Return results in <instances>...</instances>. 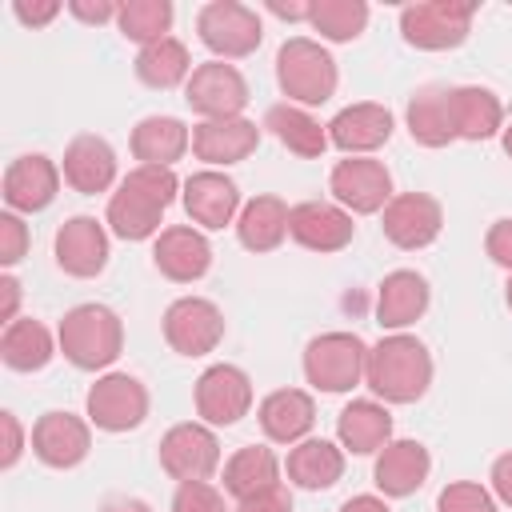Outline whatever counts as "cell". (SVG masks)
<instances>
[{
  "mask_svg": "<svg viewBox=\"0 0 512 512\" xmlns=\"http://www.w3.org/2000/svg\"><path fill=\"white\" fill-rule=\"evenodd\" d=\"M92 448V428L76 412H44L32 424V452L48 468H76Z\"/></svg>",
  "mask_w": 512,
  "mask_h": 512,
  "instance_id": "21",
  "label": "cell"
},
{
  "mask_svg": "<svg viewBox=\"0 0 512 512\" xmlns=\"http://www.w3.org/2000/svg\"><path fill=\"white\" fill-rule=\"evenodd\" d=\"M452 124H456V140H492L496 132H504V104L492 88L480 84H460L452 88Z\"/></svg>",
  "mask_w": 512,
  "mask_h": 512,
  "instance_id": "29",
  "label": "cell"
},
{
  "mask_svg": "<svg viewBox=\"0 0 512 512\" xmlns=\"http://www.w3.org/2000/svg\"><path fill=\"white\" fill-rule=\"evenodd\" d=\"M236 512H292V492L280 480V484H272V488H264L256 496L236 500Z\"/></svg>",
  "mask_w": 512,
  "mask_h": 512,
  "instance_id": "42",
  "label": "cell"
},
{
  "mask_svg": "<svg viewBox=\"0 0 512 512\" xmlns=\"http://www.w3.org/2000/svg\"><path fill=\"white\" fill-rule=\"evenodd\" d=\"M184 184L176 180L172 168H152V164H136L120 184L116 192L108 196V212H104V224L112 236L120 240H156L164 228V212L168 204L176 200Z\"/></svg>",
  "mask_w": 512,
  "mask_h": 512,
  "instance_id": "1",
  "label": "cell"
},
{
  "mask_svg": "<svg viewBox=\"0 0 512 512\" xmlns=\"http://www.w3.org/2000/svg\"><path fill=\"white\" fill-rule=\"evenodd\" d=\"M52 252H56V264L76 276V280H92L104 272L108 264V228L96 220V216H72L56 228V240H52Z\"/></svg>",
  "mask_w": 512,
  "mask_h": 512,
  "instance_id": "16",
  "label": "cell"
},
{
  "mask_svg": "<svg viewBox=\"0 0 512 512\" xmlns=\"http://www.w3.org/2000/svg\"><path fill=\"white\" fill-rule=\"evenodd\" d=\"M264 128L288 148V152H296V156H304V160H316V156H324V148H328V124H320L308 108H300V104H272L268 108V116H264Z\"/></svg>",
  "mask_w": 512,
  "mask_h": 512,
  "instance_id": "33",
  "label": "cell"
},
{
  "mask_svg": "<svg viewBox=\"0 0 512 512\" xmlns=\"http://www.w3.org/2000/svg\"><path fill=\"white\" fill-rule=\"evenodd\" d=\"M184 212L192 224L216 232L224 224H232L240 216V188L232 176H224L220 168H200L184 180Z\"/></svg>",
  "mask_w": 512,
  "mask_h": 512,
  "instance_id": "17",
  "label": "cell"
},
{
  "mask_svg": "<svg viewBox=\"0 0 512 512\" xmlns=\"http://www.w3.org/2000/svg\"><path fill=\"white\" fill-rule=\"evenodd\" d=\"M288 236L308 252H340L352 244L356 224L352 212H344L332 200H304L288 212Z\"/></svg>",
  "mask_w": 512,
  "mask_h": 512,
  "instance_id": "15",
  "label": "cell"
},
{
  "mask_svg": "<svg viewBox=\"0 0 512 512\" xmlns=\"http://www.w3.org/2000/svg\"><path fill=\"white\" fill-rule=\"evenodd\" d=\"M268 12L280 20H308L312 16V0H268Z\"/></svg>",
  "mask_w": 512,
  "mask_h": 512,
  "instance_id": "49",
  "label": "cell"
},
{
  "mask_svg": "<svg viewBox=\"0 0 512 512\" xmlns=\"http://www.w3.org/2000/svg\"><path fill=\"white\" fill-rule=\"evenodd\" d=\"M184 100L196 116L204 120H224V116H244L248 104V80L240 76L236 64L228 60H208L196 64L188 84H184Z\"/></svg>",
  "mask_w": 512,
  "mask_h": 512,
  "instance_id": "12",
  "label": "cell"
},
{
  "mask_svg": "<svg viewBox=\"0 0 512 512\" xmlns=\"http://www.w3.org/2000/svg\"><path fill=\"white\" fill-rule=\"evenodd\" d=\"M284 472L296 488H308V492H324L332 488L340 476H344V448L324 440V436H308L300 444L288 448V460H284Z\"/></svg>",
  "mask_w": 512,
  "mask_h": 512,
  "instance_id": "28",
  "label": "cell"
},
{
  "mask_svg": "<svg viewBox=\"0 0 512 512\" xmlns=\"http://www.w3.org/2000/svg\"><path fill=\"white\" fill-rule=\"evenodd\" d=\"M60 172H64V180H68L72 192H84V196L108 192L116 184V148L104 136L84 132V136H76L64 148Z\"/></svg>",
  "mask_w": 512,
  "mask_h": 512,
  "instance_id": "23",
  "label": "cell"
},
{
  "mask_svg": "<svg viewBox=\"0 0 512 512\" xmlns=\"http://www.w3.org/2000/svg\"><path fill=\"white\" fill-rule=\"evenodd\" d=\"M388 140H392V112L376 100L348 104L328 120V144H336L348 156H368Z\"/></svg>",
  "mask_w": 512,
  "mask_h": 512,
  "instance_id": "22",
  "label": "cell"
},
{
  "mask_svg": "<svg viewBox=\"0 0 512 512\" xmlns=\"http://www.w3.org/2000/svg\"><path fill=\"white\" fill-rule=\"evenodd\" d=\"M472 16V0H416L400 8V36L420 52H448L468 40Z\"/></svg>",
  "mask_w": 512,
  "mask_h": 512,
  "instance_id": "5",
  "label": "cell"
},
{
  "mask_svg": "<svg viewBox=\"0 0 512 512\" xmlns=\"http://www.w3.org/2000/svg\"><path fill=\"white\" fill-rule=\"evenodd\" d=\"M28 252V224L20 220V212H0V264L12 268L20 264Z\"/></svg>",
  "mask_w": 512,
  "mask_h": 512,
  "instance_id": "41",
  "label": "cell"
},
{
  "mask_svg": "<svg viewBox=\"0 0 512 512\" xmlns=\"http://www.w3.org/2000/svg\"><path fill=\"white\" fill-rule=\"evenodd\" d=\"M504 300H508V308H512V272H508V288H504Z\"/></svg>",
  "mask_w": 512,
  "mask_h": 512,
  "instance_id": "53",
  "label": "cell"
},
{
  "mask_svg": "<svg viewBox=\"0 0 512 512\" xmlns=\"http://www.w3.org/2000/svg\"><path fill=\"white\" fill-rule=\"evenodd\" d=\"M160 468L188 484V480H208L220 468V440L204 420H184L172 424L160 436Z\"/></svg>",
  "mask_w": 512,
  "mask_h": 512,
  "instance_id": "11",
  "label": "cell"
},
{
  "mask_svg": "<svg viewBox=\"0 0 512 512\" xmlns=\"http://www.w3.org/2000/svg\"><path fill=\"white\" fill-rule=\"evenodd\" d=\"M340 512H392V508H388L380 496H368V492H364V496L344 500V504H340Z\"/></svg>",
  "mask_w": 512,
  "mask_h": 512,
  "instance_id": "50",
  "label": "cell"
},
{
  "mask_svg": "<svg viewBox=\"0 0 512 512\" xmlns=\"http://www.w3.org/2000/svg\"><path fill=\"white\" fill-rule=\"evenodd\" d=\"M172 512H228V504H224V492L216 484L188 480V484H176Z\"/></svg>",
  "mask_w": 512,
  "mask_h": 512,
  "instance_id": "40",
  "label": "cell"
},
{
  "mask_svg": "<svg viewBox=\"0 0 512 512\" xmlns=\"http://www.w3.org/2000/svg\"><path fill=\"white\" fill-rule=\"evenodd\" d=\"M164 340L180 356H208L224 340V312L208 296H180L164 308Z\"/></svg>",
  "mask_w": 512,
  "mask_h": 512,
  "instance_id": "13",
  "label": "cell"
},
{
  "mask_svg": "<svg viewBox=\"0 0 512 512\" xmlns=\"http://www.w3.org/2000/svg\"><path fill=\"white\" fill-rule=\"evenodd\" d=\"M368 344L356 332H320L304 348V380L316 392H352L364 380Z\"/></svg>",
  "mask_w": 512,
  "mask_h": 512,
  "instance_id": "6",
  "label": "cell"
},
{
  "mask_svg": "<svg viewBox=\"0 0 512 512\" xmlns=\"http://www.w3.org/2000/svg\"><path fill=\"white\" fill-rule=\"evenodd\" d=\"M0 428H4V452H0V468H16L20 452H24V428L16 420V412H0Z\"/></svg>",
  "mask_w": 512,
  "mask_h": 512,
  "instance_id": "45",
  "label": "cell"
},
{
  "mask_svg": "<svg viewBox=\"0 0 512 512\" xmlns=\"http://www.w3.org/2000/svg\"><path fill=\"white\" fill-rule=\"evenodd\" d=\"M100 512H152V504L140 500V496H112Z\"/></svg>",
  "mask_w": 512,
  "mask_h": 512,
  "instance_id": "51",
  "label": "cell"
},
{
  "mask_svg": "<svg viewBox=\"0 0 512 512\" xmlns=\"http://www.w3.org/2000/svg\"><path fill=\"white\" fill-rule=\"evenodd\" d=\"M196 32L200 44L216 56V60H240L252 56L264 40V24L260 16L240 4V0H212L196 12Z\"/></svg>",
  "mask_w": 512,
  "mask_h": 512,
  "instance_id": "7",
  "label": "cell"
},
{
  "mask_svg": "<svg viewBox=\"0 0 512 512\" xmlns=\"http://www.w3.org/2000/svg\"><path fill=\"white\" fill-rule=\"evenodd\" d=\"M56 344L68 364L84 372L108 368L124 348V324L108 304H76L56 328Z\"/></svg>",
  "mask_w": 512,
  "mask_h": 512,
  "instance_id": "3",
  "label": "cell"
},
{
  "mask_svg": "<svg viewBox=\"0 0 512 512\" xmlns=\"http://www.w3.org/2000/svg\"><path fill=\"white\" fill-rule=\"evenodd\" d=\"M484 252L492 256V264H500V268L512 272V216H500V220L488 228V236H484Z\"/></svg>",
  "mask_w": 512,
  "mask_h": 512,
  "instance_id": "43",
  "label": "cell"
},
{
  "mask_svg": "<svg viewBox=\"0 0 512 512\" xmlns=\"http://www.w3.org/2000/svg\"><path fill=\"white\" fill-rule=\"evenodd\" d=\"M260 128L248 116H224V120H200L192 128V156L204 160L208 168H228L240 164L256 152Z\"/></svg>",
  "mask_w": 512,
  "mask_h": 512,
  "instance_id": "18",
  "label": "cell"
},
{
  "mask_svg": "<svg viewBox=\"0 0 512 512\" xmlns=\"http://www.w3.org/2000/svg\"><path fill=\"white\" fill-rule=\"evenodd\" d=\"M500 144H504V152H508V160H512V124L500 132Z\"/></svg>",
  "mask_w": 512,
  "mask_h": 512,
  "instance_id": "52",
  "label": "cell"
},
{
  "mask_svg": "<svg viewBox=\"0 0 512 512\" xmlns=\"http://www.w3.org/2000/svg\"><path fill=\"white\" fill-rule=\"evenodd\" d=\"M56 336L32 320V316H16L12 324H4V336H0V360L12 368V372H36L44 368L52 356H56Z\"/></svg>",
  "mask_w": 512,
  "mask_h": 512,
  "instance_id": "34",
  "label": "cell"
},
{
  "mask_svg": "<svg viewBox=\"0 0 512 512\" xmlns=\"http://www.w3.org/2000/svg\"><path fill=\"white\" fill-rule=\"evenodd\" d=\"M308 24L312 32H320V40L348 44L368 28V4L364 0H312Z\"/></svg>",
  "mask_w": 512,
  "mask_h": 512,
  "instance_id": "37",
  "label": "cell"
},
{
  "mask_svg": "<svg viewBox=\"0 0 512 512\" xmlns=\"http://www.w3.org/2000/svg\"><path fill=\"white\" fill-rule=\"evenodd\" d=\"M328 192L332 200L352 212V216H372V212H384V204L396 196L392 192V172L372 160V156H348V160H336L332 172H328Z\"/></svg>",
  "mask_w": 512,
  "mask_h": 512,
  "instance_id": "9",
  "label": "cell"
},
{
  "mask_svg": "<svg viewBox=\"0 0 512 512\" xmlns=\"http://www.w3.org/2000/svg\"><path fill=\"white\" fill-rule=\"evenodd\" d=\"M272 484H280V460H276L272 448L244 444V448H236L228 456V464H224V492L228 496L244 500V496H256V492H264Z\"/></svg>",
  "mask_w": 512,
  "mask_h": 512,
  "instance_id": "35",
  "label": "cell"
},
{
  "mask_svg": "<svg viewBox=\"0 0 512 512\" xmlns=\"http://www.w3.org/2000/svg\"><path fill=\"white\" fill-rule=\"evenodd\" d=\"M408 132L416 144L424 148H444L456 140V124H452V88L440 84H424L412 100H408Z\"/></svg>",
  "mask_w": 512,
  "mask_h": 512,
  "instance_id": "31",
  "label": "cell"
},
{
  "mask_svg": "<svg viewBox=\"0 0 512 512\" xmlns=\"http://www.w3.org/2000/svg\"><path fill=\"white\" fill-rule=\"evenodd\" d=\"M288 204L272 192L264 196H252L240 216H236V240L248 248V252H276L288 236Z\"/></svg>",
  "mask_w": 512,
  "mask_h": 512,
  "instance_id": "32",
  "label": "cell"
},
{
  "mask_svg": "<svg viewBox=\"0 0 512 512\" xmlns=\"http://www.w3.org/2000/svg\"><path fill=\"white\" fill-rule=\"evenodd\" d=\"M432 352L412 332H388L380 344L368 348L364 384L384 404H416L432 384Z\"/></svg>",
  "mask_w": 512,
  "mask_h": 512,
  "instance_id": "2",
  "label": "cell"
},
{
  "mask_svg": "<svg viewBox=\"0 0 512 512\" xmlns=\"http://www.w3.org/2000/svg\"><path fill=\"white\" fill-rule=\"evenodd\" d=\"M380 228L384 236L404 248V252H416V248H428L440 228H444V208L436 196L428 192H396L388 204H384V216H380Z\"/></svg>",
  "mask_w": 512,
  "mask_h": 512,
  "instance_id": "14",
  "label": "cell"
},
{
  "mask_svg": "<svg viewBox=\"0 0 512 512\" xmlns=\"http://www.w3.org/2000/svg\"><path fill=\"white\" fill-rule=\"evenodd\" d=\"M428 300H432L428 280L412 268H396L376 288V324L388 332H404L428 312Z\"/></svg>",
  "mask_w": 512,
  "mask_h": 512,
  "instance_id": "24",
  "label": "cell"
},
{
  "mask_svg": "<svg viewBox=\"0 0 512 512\" xmlns=\"http://www.w3.org/2000/svg\"><path fill=\"white\" fill-rule=\"evenodd\" d=\"M436 512H496V496L476 480H452L440 488Z\"/></svg>",
  "mask_w": 512,
  "mask_h": 512,
  "instance_id": "39",
  "label": "cell"
},
{
  "mask_svg": "<svg viewBox=\"0 0 512 512\" xmlns=\"http://www.w3.org/2000/svg\"><path fill=\"white\" fill-rule=\"evenodd\" d=\"M60 168L44 152L16 156L4 168V204L8 212H44L60 192Z\"/></svg>",
  "mask_w": 512,
  "mask_h": 512,
  "instance_id": "19",
  "label": "cell"
},
{
  "mask_svg": "<svg viewBox=\"0 0 512 512\" xmlns=\"http://www.w3.org/2000/svg\"><path fill=\"white\" fill-rule=\"evenodd\" d=\"M152 264L160 268V276H168L172 284H196L208 268H212V244L200 228L192 224H172L156 236L152 244Z\"/></svg>",
  "mask_w": 512,
  "mask_h": 512,
  "instance_id": "20",
  "label": "cell"
},
{
  "mask_svg": "<svg viewBox=\"0 0 512 512\" xmlns=\"http://www.w3.org/2000/svg\"><path fill=\"white\" fill-rule=\"evenodd\" d=\"M12 16L28 28H44L48 20L60 16V0H12Z\"/></svg>",
  "mask_w": 512,
  "mask_h": 512,
  "instance_id": "44",
  "label": "cell"
},
{
  "mask_svg": "<svg viewBox=\"0 0 512 512\" xmlns=\"http://www.w3.org/2000/svg\"><path fill=\"white\" fill-rule=\"evenodd\" d=\"M136 80L140 84H148V88H160V92H168V88H176V84H188V76H192V60H188V48L176 40V36H164V40H156V44H144L140 52H136Z\"/></svg>",
  "mask_w": 512,
  "mask_h": 512,
  "instance_id": "36",
  "label": "cell"
},
{
  "mask_svg": "<svg viewBox=\"0 0 512 512\" xmlns=\"http://www.w3.org/2000/svg\"><path fill=\"white\" fill-rule=\"evenodd\" d=\"M196 416L208 428L240 424L252 408V380L240 364H212L196 376Z\"/></svg>",
  "mask_w": 512,
  "mask_h": 512,
  "instance_id": "10",
  "label": "cell"
},
{
  "mask_svg": "<svg viewBox=\"0 0 512 512\" xmlns=\"http://www.w3.org/2000/svg\"><path fill=\"white\" fill-rule=\"evenodd\" d=\"M488 480H492V496L512 508V452H504V456L492 460V476Z\"/></svg>",
  "mask_w": 512,
  "mask_h": 512,
  "instance_id": "47",
  "label": "cell"
},
{
  "mask_svg": "<svg viewBox=\"0 0 512 512\" xmlns=\"http://www.w3.org/2000/svg\"><path fill=\"white\" fill-rule=\"evenodd\" d=\"M256 420L272 444H300L316 424V400L304 388H276L260 400Z\"/></svg>",
  "mask_w": 512,
  "mask_h": 512,
  "instance_id": "25",
  "label": "cell"
},
{
  "mask_svg": "<svg viewBox=\"0 0 512 512\" xmlns=\"http://www.w3.org/2000/svg\"><path fill=\"white\" fill-rule=\"evenodd\" d=\"M336 440L352 456H376L392 440V412L380 400H352L336 416Z\"/></svg>",
  "mask_w": 512,
  "mask_h": 512,
  "instance_id": "27",
  "label": "cell"
},
{
  "mask_svg": "<svg viewBox=\"0 0 512 512\" xmlns=\"http://www.w3.org/2000/svg\"><path fill=\"white\" fill-rule=\"evenodd\" d=\"M16 308H20V280L16 276H0V320L12 324L16 320Z\"/></svg>",
  "mask_w": 512,
  "mask_h": 512,
  "instance_id": "48",
  "label": "cell"
},
{
  "mask_svg": "<svg viewBox=\"0 0 512 512\" xmlns=\"http://www.w3.org/2000/svg\"><path fill=\"white\" fill-rule=\"evenodd\" d=\"M132 156L140 164H152V168H172L188 148H192V132L180 116H144L136 128H132Z\"/></svg>",
  "mask_w": 512,
  "mask_h": 512,
  "instance_id": "30",
  "label": "cell"
},
{
  "mask_svg": "<svg viewBox=\"0 0 512 512\" xmlns=\"http://www.w3.org/2000/svg\"><path fill=\"white\" fill-rule=\"evenodd\" d=\"M276 84L280 92L288 96V104H300V108H312V104H324L336 96V84H340V68L332 60V52L312 40V36H292L280 44L276 52Z\"/></svg>",
  "mask_w": 512,
  "mask_h": 512,
  "instance_id": "4",
  "label": "cell"
},
{
  "mask_svg": "<svg viewBox=\"0 0 512 512\" xmlns=\"http://www.w3.org/2000/svg\"><path fill=\"white\" fill-rule=\"evenodd\" d=\"M68 12L84 24H108V20L120 16V4H112V0H68Z\"/></svg>",
  "mask_w": 512,
  "mask_h": 512,
  "instance_id": "46",
  "label": "cell"
},
{
  "mask_svg": "<svg viewBox=\"0 0 512 512\" xmlns=\"http://www.w3.org/2000/svg\"><path fill=\"white\" fill-rule=\"evenodd\" d=\"M84 416L100 432H132L148 416V388L128 372H104L84 396Z\"/></svg>",
  "mask_w": 512,
  "mask_h": 512,
  "instance_id": "8",
  "label": "cell"
},
{
  "mask_svg": "<svg viewBox=\"0 0 512 512\" xmlns=\"http://www.w3.org/2000/svg\"><path fill=\"white\" fill-rule=\"evenodd\" d=\"M172 16H176V12H172L168 0H128V4H120L116 28H120L128 40H136V44L144 48V44H156V40L168 36Z\"/></svg>",
  "mask_w": 512,
  "mask_h": 512,
  "instance_id": "38",
  "label": "cell"
},
{
  "mask_svg": "<svg viewBox=\"0 0 512 512\" xmlns=\"http://www.w3.org/2000/svg\"><path fill=\"white\" fill-rule=\"evenodd\" d=\"M432 472V456L420 440H388L380 452H376V468H372V480L384 496H412Z\"/></svg>",
  "mask_w": 512,
  "mask_h": 512,
  "instance_id": "26",
  "label": "cell"
}]
</instances>
